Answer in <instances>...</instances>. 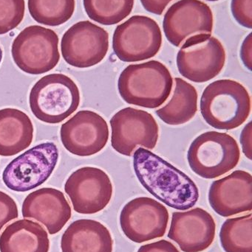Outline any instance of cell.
Wrapping results in <instances>:
<instances>
[{
	"label": "cell",
	"instance_id": "28",
	"mask_svg": "<svg viewBox=\"0 0 252 252\" xmlns=\"http://www.w3.org/2000/svg\"><path fill=\"white\" fill-rule=\"evenodd\" d=\"M19 217L16 201L5 192L0 191V232L4 226Z\"/></svg>",
	"mask_w": 252,
	"mask_h": 252
},
{
	"label": "cell",
	"instance_id": "17",
	"mask_svg": "<svg viewBox=\"0 0 252 252\" xmlns=\"http://www.w3.org/2000/svg\"><path fill=\"white\" fill-rule=\"evenodd\" d=\"M209 202L215 212L228 218L252 210V176L244 170H235L215 181L209 191Z\"/></svg>",
	"mask_w": 252,
	"mask_h": 252
},
{
	"label": "cell",
	"instance_id": "14",
	"mask_svg": "<svg viewBox=\"0 0 252 252\" xmlns=\"http://www.w3.org/2000/svg\"><path fill=\"white\" fill-rule=\"evenodd\" d=\"M65 149L78 157H90L105 148L109 139L106 121L93 111H80L60 129Z\"/></svg>",
	"mask_w": 252,
	"mask_h": 252
},
{
	"label": "cell",
	"instance_id": "1",
	"mask_svg": "<svg viewBox=\"0 0 252 252\" xmlns=\"http://www.w3.org/2000/svg\"><path fill=\"white\" fill-rule=\"evenodd\" d=\"M133 167L142 186L168 207L186 211L198 202L199 190L195 182L149 150L141 147L136 150Z\"/></svg>",
	"mask_w": 252,
	"mask_h": 252
},
{
	"label": "cell",
	"instance_id": "33",
	"mask_svg": "<svg viewBox=\"0 0 252 252\" xmlns=\"http://www.w3.org/2000/svg\"><path fill=\"white\" fill-rule=\"evenodd\" d=\"M3 53L1 47H0V63H1V60H2Z\"/></svg>",
	"mask_w": 252,
	"mask_h": 252
},
{
	"label": "cell",
	"instance_id": "26",
	"mask_svg": "<svg viewBox=\"0 0 252 252\" xmlns=\"http://www.w3.org/2000/svg\"><path fill=\"white\" fill-rule=\"evenodd\" d=\"M25 0H0V35L19 26L25 16Z\"/></svg>",
	"mask_w": 252,
	"mask_h": 252
},
{
	"label": "cell",
	"instance_id": "12",
	"mask_svg": "<svg viewBox=\"0 0 252 252\" xmlns=\"http://www.w3.org/2000/svg\"><path fill=\"white\" fill-rule=\"evenodd\" d=\"M168 210L156 200L139 197L129 201L120 214V226L133 242L142 244L162 238L168 226Z\"/></svg>",
	"mask_w": 252,
	"mask_h": 252
},
{
	"label": "cell",
	"instance_id": "31",
	"mask_svg": "<svg viewBox=\"0 0 252 252\" xmlns=\"http://www.w3.org/2000/svg\"><path fill=\"white\" fill-rule=\"evenodd\" d=\"M241 58L243 63L249 70L252 69V32L245 38L241 49Z\"/></svg>",
	"mask_w": 252,
	"mask_h": 252
},
{
	"label": "cell",
	"instance_id": "5",
	"mask_svg": "<svg viewBox=\"0 0 252 252\" xmlns=\"http://www.w3.org/2000/svg\"><path fill=\"white\" fill-rule=\"evenodd\" d=\"M241 158L236 139L226 133L207 131L192 142L187 153L191 170L201 177L214 179L233 170Z\"/></svg>",
	"mask_w": 252,
	"mask_h": 252
},
{
	"label": "cell",
	"instance_id": "6",
	"mask_svg": "<svg viewBox=\"0 0 252 252\" xmlns=\"http://www.w3.org/2000/svg\"><path fill=\"white\" fill-rule=\"evenodd\" d=\"M11 55L16 66L25 73H46L60 60L59 36L53 30L39 25L28 27L13 41Z\"/></svg>",
	"mask_w": 252,
	"mask_h": 252
},
{
	"label": "cell",
	"instance_id": "18",
	"mask_svg": "<svg viewBox=\"0 0 252 252\" xmlns=\"http://www.w3.org/2000/svg\"><path fill=\"white\" fill-rule=\"evenodd\" d=\"M22 216L42 223L50 235L60 232L72 216V210L65 194L51 188L31 192L24 200Z\"/></svg>",
	"mask_w": 252,
	"mask_h": 252
},
{
	"label": "cell",
	"instance_id": "3",
	"mask_svg": "<svg viewBox=\"0 0 252 252\" xmlns=\"http://www.w3.org/2000/svg\"><path fill=\"white\" fill-rule=\"evenodd\" d=\"M251 112V97L244 85L223 79L209 84L201 98L204 121L219 130H232L244 124Z\"/></svg>",
	"mask_w": 252,
	"mask_h": 252
},
{
	"label": "cell",
	"instance_id": "11",
	"mask_svg": "<svg viewBox=\"0 0 252 252\" xmlns=\"http://www.w3.org/2000/svg\"><path fill=\"white\" fill-rule=\"evenodd\" d=\"M109 50L108 31L90 21L77 22L62 36L61 51L65 62L76 68L101 63Z\"/></svg>",
	"mask_w": 252,
	"mask_h": 252
},
{
	"label": "cell",
	"instance_id": "16",
	"mask_svg": "<svg viewBox=\"0 0 252 252\" xmlns=\"http://www.w3.org/2000/svg\"><path fill=\"white\" fill-rule=\"evenodd\" d=\"M216 224L213 216L202 208L172 215L168 238L183 252L205 251L216 238Z\"/></svg>",
	"mask_w": 252,
	"mask_h": 252
},
{
	"label": "cell",
	"instance_id": "10",
	"mask_svg": "<svg viewBox=\"0 0 252 252\" xmlns=\"http://www.w3.org/2000/svg\"><path fill=\"white\" fill-rule=\"evenodd\" d=\"M109 123L111 145L118 154L131 157L137 147L152 150L156 146L159 127L149 112L124 108L115 114Z\"/></svg>",
	"mask_w": 252,
	"mask_h": 252
},
{
	"label": "cell",
	"instance_id": "19",
	"mask_svg": "<svg viewBox=\"0 0 252 252\" xmlns=\"http://www.w3.org/2000/svg\"><path fill=\"white\" fill-rule=\"evenodd\" d=\"M62 252H112L113 240L109 229L97 220L72 222L62 235Z\"/></svg>",
	"mask_w": 252,
	"mask_h": 252
},
{
	"label": "cell",
	"instance_id": "21",
	"mask_svg": "<svg viewBox=\"0 0 252 252\" xmlns=\"http://www.w3.org/2000/svg\"><path fill=\"white\" fill-rule=\"evenodd\" d=\"M49 250L47 231L34 220H16L0 235L1 252H48Z\"/></svg>",
	"mask_w": 252,
	"mask_h": 252
},
{
	"label": "cell",
	"instance_id": "25",
	"mask_svg": "<svg viewBox=\"0 0 252 252\" xmlns=\"http://www.w3.org/2000/svg\"><path fill=\"white\" fill-rule=\"evenodd\" d=\"M135 0H83L90 19L101 25H116L130 16Z\"/></svg>",
	"mask_w": 252,
	"mask_h": 252
},
{
	"label": "cell",
	"instance_id": "4",
	"mask_svg": "<svg viewBox=\"0 0 252 252\" xmlns=\"http://www.w3.org/2000/svg\"><path fill=\"white\" fill-rule=\"evenodd\" d=\"M81 101L79 89L70 77L55 73L40 78L31 89L29 105L41 122L58 124L73 114Z\"/></svg>",
	"mask_w": 252,
	"mask_h": 252
},
{
	"label": "cell",
	"instance_id": "15",
	"mask_svg": "<svg viewBox=\"0 0 252 252\" xmlns=\"http://www.w3.org/2000/svg\"><path fill=\"white\" fill-rule=\"evenodd\" d=\"M214 18L208 4L201 0H179L170 6L163 28L169 42L179 47L196 34H212Z\"/></svg>",
	"mask_w": 252,
	"mask_h": 252
},
{
	"label": "cell",
	"instance_id": "20",
	"mask_svg": "<svg viewBox=\"0 0 252 252\" xmlns=\"http://www.w3.org/2000/svg\"><path fill=\"white\" fill-rule=\"evenodd\" d=\"M34 127L28 115L19 109L0 110V156L12 157L27 149L34 139Z\"/></svg>",
	"mask_w": 252,
	"mask_h": 252
},
{
	"label": "cell",
	"instance_id": "8",
	"mask_svg": "<svg viewBox=\"0 0 252 252\" xmlns=\"http://www.w3.org/2000/svg\"><path fill=\"white\" fill-rule=\"evenodd\" d=\"M59 150L52 142L33 147L12 160L2 173L8 189L25 192L38 188L50 178L57 164Z\"/></svg>",
	"mask_w": 252,
	"mask_h": 252
},
{
	"label": "cell",
	"instance_id": "13",
	"mask_svg": "<svg viewBox=\"0 0 252 252\" xmlns=\"http://www.w3.org/2000/svg\"><path fill=\"white\" fill-rule=\"evenodd\" d=\"M65 191L76 213L92 215L102 211L109 204L113 188L109 176L104 170L84 167L68 177Z\"/></svg>",
	"mask_w": 252,
	"mask_h": 252
},
{
	"label": "cell",
	"instance_id": "24",
	"mask_svg": "<svg viewBox=\"0 0 252 252\" xmlns=\"http://www.w3.org/2000/svg\"><path fill=\"white\" fill-rule=\"evenodd\" d=\"M75 0H28L33 19L46 26H59L68 22L75 11Z\"/></svg>",
	"mask_w": 252,
	"mask_h": 252
},
{
	"label": "cell",
	"instance_id": "27",
	"mask_svg": "<svg viewBox=\"0 0 252 252\" xmlns=\"http://www.w3.org/2000/svg\"><path fill=\"white\" fill-rule=\"evenodd\" d=\"M232 15L235 20L244 28H252V0H232Z\"/></svg>",
	"mask_w": 252,
	"mask_h": 252
},
{
	"label": "cell",
	"instance_id": "22",
	"mask_svg": "<svg viewBox=\"0 0 252 252\" xmlns=\"http://www.w3.org/2000/svg\"><path fill=\"white\" fill-rule=\"evenodd\" d=\"M198 97V92L194 86L180 78H176L171 98L155 113L168 125H183L196 115Z\"/></svg>",
	"mask_w": 252,
	"mask_h": 252
},
{
	"label": "cell",
	"instance_id": "9",
	"mask_svg": "<svg viewBox=\"0 0 252 252\" xmlns=\"http://www.w3.org/2000/svg\"><path fill=\"white\" fill-rule=\"evenodd\" d=\"M162 45V32L152 18L136 15L115 28L112 48L124 62H137L152 59Z\"/></svg>",
	"mask_w": 252,
	"mask_h": 252
},
{
	"label": "cell",
	"instance_id": "34",
	"mask_svg": "<svg viewBox=\"0 0 252 252\" xmlns=\"http://www.w3.org/2000/svg\"><path fill=\"white\" fill-rule=\"evenodd\" d=\"M207 1H219V0H207Z\"/></svg>",
	"mask_w": 252,
	"mask_h": 252
},
{
	"label": "cell",
	"instance_id": "32",
	"mask_svg": "<svg viewBox=\"0 0 252 252\" xmlns=\"http://www.w3.org/2000/svg\"><path fill=\"white\" fill-rule=\"evenodd\" d=\"M252 123H249L243 129L241 134V143L242 146L243 152L246 157L251 160L252 153Z\"/></svg>",
	"mask_w": 252,
	"mask_h": 252
},
{
	"label": "cell",
	"instance_id": "23",
	"mask_svg": "<svg viewBox=\"0 0 252 252\" xmlns=\"http://www.w3.org/2000/svg\"><path fill=\"white\" fill-rule=\"evenodd\" d=\"M222 248L226 252H252V215L225 220L220 231Z\"/></svg>",
	"mask_w": 252,
	"mask_h": 252
},
{
	"label": "cell",
	"instance_id": "30",
	"mask_svg": "<svg viewBox=\"0 0 252 252\" xmlns=\"http://www.w3.org/2000/svg\"><path fill=\"white\" fill-rule=\"evenodd\" d=\"M144 8L153 14L161 16L163 14L166 7L173 0H140Z\"/></svg>",
	"mask_w": 252,
	"mask_h": 252
},
{
	"label": "cell",
	"instance_id": "2",
	"mask_svg": "<svg viewBox=\"0 0 252 252\" xmlns=\"http://www.w3.org/2000/svg\"><path fill=\"white\" fill-rule=\"evenodd\" d=\"M173 87V78L168 68L155 60L129 65L118 81V92L126 103L146 109L162 106Z\"/></svg>",
	"mask_w": 252,
	"mask_h": 252
},
{
	"label": "cell",
	"instance_id": "29",
	"mask_svg": "<svg viewBox=\"0 0 252 252\" xmlns=\"http://www.w3.org/2000/svg\"><path fill=\"white\" fill-rule=\"evenodd\" d=\"M137 252H180L177 247L170 241L161 240L152 244H146L139 249Z\"/></svg>",
	"mask_w": 252,
	"mask_h": 252
},
{
	"label": "cell",
	"instance_id": "7",
	"mask_svg": "<svg viewBox=\"0 0 252 252\" xmlns=\"http://www.w3.org/2000/svg\"><path fill=\"white\" fill-rule=\"evenodd\" d=\"M226 59L224 47L217 38L212 34H196L182 44L177 55V66L186 79L205 83L220 73Z\"/></svg>",
	"mask_w": 252,
	"mask_h": 252
}]
</instances>
